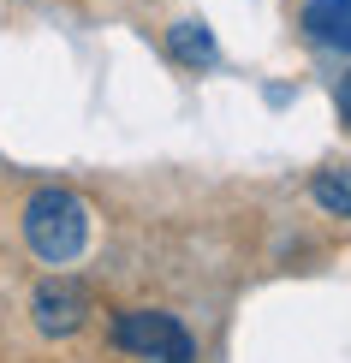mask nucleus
I'll use <instances>...</instances> for the list:
<instances>
[{"instance_id":"obj_1","label":"nucleus","mask_w":351,"mask_h":363,"mask_svg":"<svg viewBox=\"0 0 351 363\" xmlns=\"http://www.w3.org/2000/svg\"><path fill=\"white\" fill-rule=\"evenodd\" d=\"M24 245L36 262L48 268H72L89 245V203L66 185H42L24 203Z\"/></svg>"},{"instance_id":"obj_2","label":"nucleus","mask_w":351,"mask_h":363,"mask_svg":"<svg viewBox=\"0 0 351 363\" xmlns=\"http://www.w3.org/2000/svg\"><path fill=\"white\" fill-rule=\"evenodd\" d=\"M113 352L131 363H196V334L167 310H119Z\"/></svg>"},{"instance_id":"obj_3","label":"nucleus","mask_w":351,"mask_h":363,"mask_svg":"<svg viewBox=\"0 0 351 363\" xmlns=\"http://www.w3.org/2000/svg\"><path fill=\"white\" fill-rule=\"evenodd\" d=\"M89 315H96L89 292H84L78 280H66V274H48L36 292H30V328H36L42 340H72V334H84Z\"/></svg>"},{"instance_id":"obj_4","label":"nucleus","mask_w":351,"mask_h":363,"mask_svg":"<svg viewBox=\"0 0 351 363\" xmlns=\"http://www.w3.org/2000/svg\"><path fill=\"white\" fill-rule=\"evenodd\" d=\"M298 30H303L310 48L351 54V0H303L298 6Z\"/></svg>"},{"instance_id":"obj_5","label":"nucleus","mask_w":351,"mask_h":363,"mask_svg":"<svg viewBox=\"0 0 351 363\" xmlns=\"http://www.w3.org/2000/svg\"><path fill=\"white\" fill-rule=\"evenodd\" d=\"M167 60L185 72H215L221 66V42L203 18H173L167 24Z\"/></svg>"},{"instance_id":"obj_6","label":"nucleus","mask_w":351,"mask_h":363,"mask_svg":"<svg viewBox=\"0 0 351 363\" xmlns=\"http://www.w3.org/2000/svg\"><path fill=\"white\" fill-rule=\"evenodd\" d=\"M310 203L333 220H351V167H322L310 173Z\"/></svg>"},{"instance_id":"obj_7","label":"nucleus","mask_w":351,"mask_h":363,"mask_svg":"<svg viewBox=\"0 0 351 363\" xmlns=\"http://www.w3.org/2000/svg\"><path fill=\"white\" fill-rule=\"evenodd\" d=\"M333 113H340V125L351 131V66L333 78Z\"/></svg>"}]
</instances>
